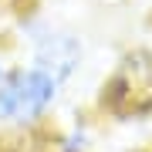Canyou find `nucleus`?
I'll return each instance as SVG.
<instances>
[{
    "mask_svg": "<svg viewBox=\"0 0 152 152\" xmlns=\"http://www.w3.org/2000/svg\"><path fill=\"white\" fill-rule=\"evenodd\" d=\"M7 68H10V58H7V51L0 48V81H4V75H7Z\"/></svg>",
    "mask_w": 152,
    "mask_h": 152,
    "instance_id": "5",
    "label": "nucleus"
},
{
    "mask_svg": "<svg viewBox=\"0 0 152 152\" xmlns=\"http://www.w3.org/2000/svg\"><path fill=\"white\" fill-rule=\"evenodd\" d=\"M98 112L115 122H135L152 115V48H132L118 58L102 81Z\"/></svg>",
    "mask_w": 152,
    "mask_h": 152,
    "instance_id": "3",
    "label": "nucleus"
},
{
    "mask_svg": "<svg viewBox=\"0 0 152 152\" xmlns=\"http://www.w3.org/2000/svg\"><path fill=\"white\" fill-rule=\"evenodd\" d=\"M17 37L24 44V61L41 64L61 85L78 78V71L85 68L88 41L81 31H75L64 20H54L41 10H24L17 17Z\"/></svg>",
    "mask_w": 152,
    "mask_h": 152,
    "instance_id": "2",
    "label": "nucleus"
},
{
    "mask_svg": "<svg viewBox=\"0 0 152 152\" xmlns=\"http://www.w3.org/2000/svg\"><path fill=\"white\" fill-rule=\"evenodd\" d=\"M64 85L51 71L31 61H17L7 68L0 81V129H10L17 135L41 129L61 105Z\"/></svg>",
    "mask_w": 152,
    "mask_h": 152,
    "instance_id": "1",
    "label": "nucleus"
},
{
    "mask_svg": "<svg viewBox=\"0 0 152 152\" xmlns=\"http://www.w3.org/2000/svg\"><path fill=\"white\" fill-rule=\"evenodd\" d=\"M91 142H95L91 129L81 118H75L61 132H54V152H91Z\"/></svg>",
    "mask_w": 152,
    "mask_h": 152,
    "instance_id": "4",
    "label": "nucleus"
}]
</instances>
